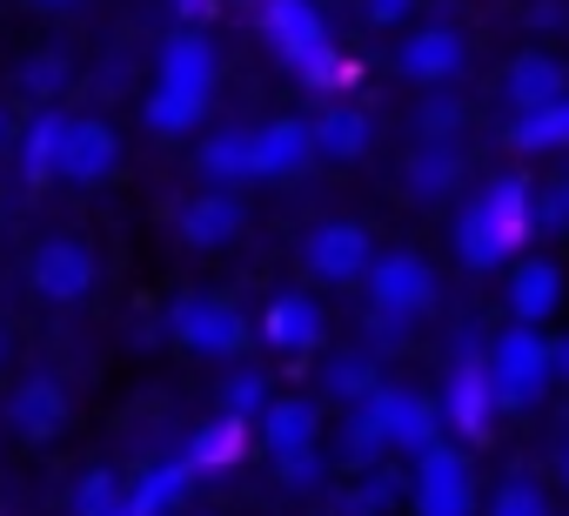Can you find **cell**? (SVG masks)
Returning <instances> with one entry per match:
<instances>
[{"instance_id": "13", "label": "cell", "mask_w": 569, "mask_h": 516, "mask_svg": "<svg viewBox=\"0 0 569 516\" xmlns=\"http://www.w3.org/2000/svg\"><path fill=\"white\" fill-rule=\"evenodd\" d=\"M316 161V141H309V121H268V128H248V181L261 175H296Z\"/></svg>"}, {"instance_id": "35", "label": "cell", "mask_w": 569, "mask_h": 516, "mask_svg": "<svg viewBox=\"0 0 569 516\" xmlns=\"http://www.w3.org/2000/svg\"><path fill=\"white\" fill-rule=\"evenodd\" d=\"M396 496H402V476L382 469V463H369V476H362V489L349 496V509H356V516H376V509H389Z\"/></svg>"}, {"instance_id": "2", "label": "cell", "mask_w": 569, "mask_h": 516, "mask_svg": "<svg viewBox=\"0 0 569 516\" xmlns=\"http://www.w3.org/2000/svg\"><path fill=\"white\" fill-rule=\"evenodd\" d=\"M522 241H529V181L522 175H496L456 215V255H462V269H496Z\"/></svg>"}, {"instance_id": "22", "label": "cell", "mask_w": 569, "mask_h": 516, "mask_svg": "<svg viewBox=\"0 0 569 516\" xmlns=\"http://www.w3.org/2000/svg\"><path fill=\"white\" fill-rule=\"evenodd\" d=\"M502 88H509L516 115H529V108H549V101H562V68H556L549 54H516Z\"/></svg>"}, {"instance_id": "12", "label": "cell", "mask_w": 569, "mask_h": 516, "mask_svg": "<svg viewBox=\"0 0 569 516\" xmlns=\"http://www.w3.org/2000/svg\"><path fill=\"white\" fill-rule=\"evenodd\" d=\"M462 61H469V41H462L456 28H416V34L396 48V68H402L409 81H422V88L456 81V75H462Z\"/></svg>"}, {"instance_id": "17", "label": "cell", "mask_w": 569, "mask_h": 516, "mask_svg": "<svg viewBox=\"0 0 569 516\" xmlns=\"http://www.w3.org/2000/svg\"><path fill=\"white\" fill-rule=\"evenodd\" d=\"M261 336H268V349H281V356L322 349V309H316V296L281 289V296L268 302V316H261Z\"/></svg>"}, {"instance_id": "9", "label": "cell", "mask_w": 569, "mask_h": 516, "mask_svg": "<svg viewBox=\"0 0 569 516\" xmlns=\"http://www.w3.org/2000/svg\"><path fill=\"white\" fill-rule=\"evenodd\" d=\"M416 516H476V483H469V463L436 443L416 456Z\"/></svg>"}, {"instance_id": "3", "label": "cell", "mask_w": 569, "mask_h": 516, "mask_svg": "<svg viewBox=\"0 0 569 516\" xmlns=\"http://www.w3.org/2000/svg\"><path fill=\"white\" fill-rule=\"evenodd\" d=\"M482 369H489L496 409H536V396H542L549 376H556V369H549V336L529 329V322H516V329H502V336L489 343Z\"/></svg>"}, {"instance_id": "28", "label": "cell", "mask_w": 569, "mask_h": 516, "mask_svg": "<svg viewBox=\"0 0 569 516\" xmlns=\"http://www.w3.org/2000/svg\"><path fill=\"white\" fill-rule=\"evenodd\" d=\"M382 449H389V436H382L376 403H369V396H362V403H349V423H342V456H349L356 469H369V463H382Z\"/></svg>"}, {"instance_id": "19", "label": "cell", "mask_w": 569, "mask_h": 516, "mask_svg": "<svg viewBox=\"0 0 569 516\" xmlns=\"http://www.w3.org/2000/svg\"><path fill=\"white\" fill-rule=\"evenodd\" d=\"M556 302H562V269H556V262H542V255L516 262V276H509V309H516V322L542 329V322L556 316Z\"/></svg>"}, {"instance_id": "41", "label": "cell", "mask_w": 569, "mask_h": 516, "mask_svg": "<svg viewBox=\"0 0 569 516\" xmlns=\"http://www.w3.org/2000/svg\"><path fill=\"white\" fill-rule=\"evenodd\" d=\"M549 369H556V376H569V343H549Z\"/></svg>"}, {"instance_id": "39", "label": "cell", "mask_w": 569, "mask_h": 516, "mask_svg": "<svg viewBox=\"0 0 569 516\" xmlns=\"http://www.w3.org/2000/svg\"><path fill=\"white\" fill-rule=\"evenodd\" d=\"M402 336H409L402 316H376V309H369V343H402Z\"/></svg>"}, {"instance_id": "5", "label": "cell", "mask_w": 569, "mask_h": 516, "mask_svg": "<svg viewBox=\"0 0 569 516\" xmlns=\"http://www.w3.org/2000/svg\"><path fill=\"white\" fill-rule=\"evenodd\" d=\"M28 282H34L41 302H88L94 282H101V262H94V248L81 235H48L28 255Z\"/></svg>"}, {"instance_id": "37", "label": "cell", "mask_w": 569, "mask_h": 516, "mask_svg": "<svg viewBox=\"0 0 569 516\" xmlns=\"http://www.w3.org/2000/svg\"><path fill=\"white\" fill-rule=\"evenodd\" d=\"M281 469V483H289V489H316L322 483V456L309 449V456H289V463H274Z\"/></svg>"}, {"instance_id": "8", "label": "cell", "mask_w": 569, "mask_h": 516, "mask_svg": "<svg viewBox=\"0 0 569 516\" xmlns=\"http://www.w3.org/2000/svg\"><path fill=\"white\" fill-rule=\"evenodd\" d=\"M442 416H449V429L469 436V443H482V436L496 429V396H489V369H482V349H476V343H462V356H456V369H449Z\"/></svg>"}, {"instance_id": "23", "label": "cell", "mask_w": 569, "mask_h": 516, "mask_svg": "<svg viewBox=\"0 0 569 516\" xmlns=\"http://www.w3.org/2000/svg\"><path fill=\"white\" fill-rule=\"evenodd\" d=\"M456 181H462L456 141H422V148L409 155V195H416V201H442Z\"/></svg>"}, {"instance_id": "21", "label": "cell", "mask_w": 569, "mask_h": 516, "mask_svg": "<svg viewBox=\"0 0 569 516\" xmlns=\"http://www.w3.org/2000/svg\"><path fill=\"white\" fill-rule=\"evenodd\" d=\"M369 115L362 108H329L322 121H309V141H316V155L322 161H362L369 155Z\"/></svg>"}, {"instance_id": "47", "label": "cell", "mask_w": 569, "mask_h": 516, "mask_svg": "<svg viewBox=\"0 0 569 516\" xmlns=\"http://www.w3.org/2000/svg\"><path fill=\"white\" fill-rule=\"evenodd\" d=\"M0 141H8V115H0Z\"/></svg>"}, {"instance_id": "45", "label": "cell", "mask_w": 569, "mask_h": 516, "mask_svg": "<svg viewBox=\"0 0 569 516\" xmlns=\"http://www.w3.org/2000/svg\"><path fill=\"white\" fill-rule=\"evenodd\" d=\"M556 195H562V208H569V181H562V188H556Z\"/></svg>"}, {"instance_id": "14", "label": "cell", "mask_w": 569, "mask_h": 516, "mask_svg": "<svg viewBox=\"0 0 569 516\" xmlns=\"http://www.w3.org/2000/svg\"><path fill=\"white\" fill-rule=\"evenodd\" d=\"M241 221H248V208H241L234 188H201V195L174 215V228H181L188 248H221V241L241 235Z\"/></svg>"}, {"instance_id": "29", "label": "cell", "mask_w": 569, "mask_h": 516, "mask_svg": "<svg viewBox=\"0 0 569 516\" xmlns=\"http://www.w3.org/2000/svg\"><path fill=\"white\" fill-rule=\"evenodd\" d=\"M201 175L208 181H248V128H221V135H208L201 141Z\"/></svg>"}, {"instance_id": "43", "label": "cell", "mask_w": 569, "mask_h": 516, "mask_svg": "<svg viewBox=\"0 0 569 516\" xmlns=\"http://www.w3.org/2000/svg\"><path fill=\"white\" fill-rule=\"evenodd\" d=\"M174 8H181V14H201V0H174Z\"/></svg>"}, {"instance_id": "26", "label": "cell", "mask_w": 569, "mask_h": 516, "mask_svg": "<svg viewBox=\"0 0 569 516\" xmlns=\"http://www.w3.org/2000/svg\"><path fill=\"white\" fill-rule=\"evenodd\" d=\"M141 115H148V128H154V135H194V128L208 121V95H181V88H154Z\"/></svg>"}, {"instance_id": "27", "label": "cell", "mask_w": 569, "mask_h": 516, "mask_svg": "<svg viewBox=\"0 0 569 516\" xmlns=\"http://www.w3.org/2000/svg\"><path fill=\"white\" fill-rule=\"evenodd\" d=\"M61 108H41L34 121H28V135H21V175L28 181H54V148H61Z\"/></svg>"}, {"instance_id": "11", "label": "cell", "mask_w": 569, "mask_h": 516, "mask_svg": "<svg viewBox=\"0 0 569 516\" xmlns=\"http://www.w3.org/2000/svg\"><path fill=\"white\" fill-rule=\"evenodd\" d=\"M369 403H376V416H382V436H389V449H409V456L436 449V423H442V409H436L429 396H416V389H396V383H376V389H369Z\"/></svg>"}, {"instance_id": "38", "label": "cell", "mask_w": 569, "mask_h": 516, "mask_svg": "<svg viewBox=\"0 0 569 516\" xmlns=\"http://www.w3.org/2000/svg\"><path fill=\"white\" fill-rule=\"evenodd\" d=\"M362 14H369L376 28H402V21L416 14V0H362Z\"/></svg>"}, {"instance_id": "46", "label": "cell", "mask_w": 569, "mask_h": 516, "mask_svg": "<svg viewBox=\"0 0 569 516\" xmlns=\"http://www.w3.org/2000/svg\"><path fill=\"white\" fill-rule=\"evenodd\" d=\"M0 363H8V336H0Z\"/></svg>"}, {"instance_id": "36", "label": "cell", "mask_w": 569, "mask_h": 516, "mask_svg": "<svg viewBox=\"0 0 569 516\" xmlns=\"http://www.w3.org/2000/svg\"><path fill=\"white\" fill-rule=\"evenodd\" d=\"M416 128H422V141H449V135L462 128V101H449V95H436V101H422V115H416Z\"/></svg>"}, {"instance_id": "32", "label": "cell", "mask_w": 569, "mask_h": 516, "mask_svg": "<svg viewBox=\"0 0 569 516\" xmlns=\"http://www.w3.org/2000/svg\"><path fill=\"white\" fill-rule=\"evenodd\" d=\"M68 75H74V68H68L61 48H41V54H28V61L14 68V81H21L28 95H41V101H54V95L68 88Z\"/></svg>"}, {"instance_id": "34", "label": "cell", "mask_w": 569, "mask_h": 516, "mask_svg": "<svg viewBox=\"0 0 569 516\" xmlns=\"http://www.w3.org/2000/svg\"><path fill=\"white\" fill-rule=\"evenodd\" d=\"M489 516H549V496L536 476H502L489 496Z\"/></svg>"}, {"instance_id": "33", "label": "cell", "mask_w": 569, "mask_h": 516, "mask_svg": "<svg viewBox=\"0 0 569 516\" xmlns=\"http://www.w3.org/2000/svg\"><path fill=\"white\" fill-rule=\"evenodd\" d=\"M121 489H128V483H121L114 469H88L68 503H74V516H121Z\"/></svg>"}, {"instance_id": "44", "label": "cell", "mask_w": 569, "mask_h": 516, "mask_svg": "<svg viewBox=\"0 0 569 516\" xmlns=\"http://www.w3.org/2000/svg\"><path fill=\"white\" fill-rule=\"evenodd\" d=\"M562 483H569V449H562Z\"/></svg>"}, {"instance_id": "6", "label": "cell", "mask_w": 569, "mask_h": 516, "mask_svg": "<svg viewBox=\"0 0 569 516\" xmlns=\"http://www.w3.org/2000/svg\"><path fill=\"white\" fill-rule=\"evenodd\" d=\"M168 336H174L181 349H194V356H241L248 322H241V309L221 302V296H181V302L168 309Z\"/></svg>"}, {"instance_id": "42", "label": "cell", "mask_w": 569, "mask_h": 516, "mask_svg": "<svg viewBox=\"0 0 569 516\" xmlns=\"http://www.w3.org/2000/svg\"><path fill=\"white\" fill-rule=\"evenodd\" d=\"M28 8H41V14H61V8H74V0H28Z\"/></svg>"}, {"instance_id": "18", "label": "cell", "mask_w": 569, "mask_h": 516, "mask_svg": "<svg viewBox=\"0 0 569 516\" xmlns=\"http://www.w3.org/2000/svg\"><path fill=\"white\" fill-rule=\"evenodd\" d=\"M316 436H322V416H316V403H302V396H281V403H268V409H261V443H268V456H274V463L309 456V449H316Z\"/></svg>"}, {"instance_id": "4", "label": "cell", "mask_w": 569, "mask_h": 516, "mask_svg": "<svg viewBox=\"0 0 569 516\" xmlns=\"http://www.w3.org/2000/svg\"><path fill=\"white\" fill-rule=\"evenodd\" d=\"M362 282H369V309H376V316H402V322H416V316L436 309V269L422 262V255H409V248L376 255Z\"/></svg>"}, {"instance_id": "24", "label": "cell", "mask_w": 569, "mask_h": 516, "mask_svg": "<svg viewBox=\"0 0 569 516\" xmlns=\"http://www.w3.org/2000/svg\"><path fill=\"white\" fill-rule=\"evenodd\" d=\"M241 449H248V423H234V416H214V423H201L194 436H188V469L201 476V469H228V463H241Z\"/></svg>"}, {"instance_id": "15", "label": "cell", "mask_w": 569, "mask_h": 516, "mask_svg": "<svg viewBox=\"0 0 569 516\" xmlns=\"http://www.w3.org/2000/svg\"><path fill=\"white\" fill-rule=\"evenodd\" d=\"M8 423H14V436H28V443H54V436L68 429V389H61L54 376H28V383L8 396Z\"/></svg>"}, {"instance_id": "31", "label": "cell", "mask_w": 569, "mask_h": 516, "mask_svg": "<svg viewBox=\"0 0 569 516\" xmlns=\"http://www.w3.org/2000/svg\"><path fill=\"white\" fill-rule=\"evenodd\" d=\"M268 403H274V396H268V376H261V369H234V376L221 383V416H234V423H254Z\"/></svg>"}, {"instance_id": "7", "label": "cell", "mask_w": 569, "mask_h": 516, "mask_svg": "<svg viewBox=\"0 0 569 516\" xmlns=\"http://www.w3.org/2000/svg\"><path fill=\"white\" fill-rule=\"evenodd\" d=\"M121 168V135L101 115H68L61 121V148H54V181H108Z\"/></svg>"}, {"instance_id": "40", "label": "cell", "mask_w": 569, "mask_h": 516, "mask_svg": "<svg viewBox=\"0 0 569 516\" xmlns=\"http://www.w3.org/2000/svg\"><path fill=\"white\" fill-rule=\"evenodd\" d=\"M562 21V8H556V0H536V14H529V28H556Z\"/></svg>"}, {"instance_id": "30", "label": "cell", "mask_w": 569, "mask_h": 516, "mask_svg": "<svg viewBox=\"0 0 569 516\" xmlns=\"http://www.w3.org/2000/svg\"><path fill=\"white\" fill-rule=\"evenodd\" d=\"M322 383H329L336 403H362V396L376 389V349H349V356H336V363L322 369Z\"/></svg>"}, {"instance_id": "1", "label": "cell", "mask_w": 569, "mask_h": 516, "mask_svg": "<svg viewBox=\"0 0 569 516\" xmlns=\"http://www.w3.org/2000/svg\"><path fill=\"white\" fill-rule=\"evenodd\" d=\"M254 28H261V41L289 61V75L302 81V88H316V95H329V88H349L356 81V68L336 54V41H329V28H322V8L316 0H261L254 8Z\"/></svg>"}, {"instance_id": "25", "label": "cell", "mask_w": 569, "mask_h": 516, "mask_svg": "<svg viewBox=\"0 0 569 516\" xmlns=\"http://www.w3.org/2000/svg\"><path fill=\"white\" fill-rule=\"evenodd\" d=\"M516 155H549V148H569V95L549 101V108H529L516 115Z\"/></svg>"}, {"instance_id": "20", "label": "cell", "mask_w": 569, "mask_h": 516, "mask_svg": "<svg viewBox=\"0 0 569 516\" xmlns=\"http://www.w3.org/2000/svg\"><path fill=\"white\" fill-rule=\"evenodd\" d=\"M188 483H194L188 463H154L134 476V489H121V516H168L188 496Z\"/></svg>"}, {"instance_id": "10", "label": "cell", "mask_w": 569, "mask_h": 516, "mask_svg": "<svg viewBox=\"0 0 569 516\" xmlns=\"http://www.w3.org/2000/svg\"><path fill=\"white\" fill-rule=\"evenodd\" d=\"M302 262H309L322 282H362L369 262H376V241H369L362 221H322V228H309V241H302Z\"/></svg>"}, {"instance_id": "16", "label": "cell", "mask_w": 569, "mask_h": 516, "mask_svg": "<svg viewBox=\"0 0 569 516\" xmlns=\"http://www.w3.org/2000/svg\"><path fill=\"white\" fill-rule=\"evenodd\" d=\"M154 88H181V95H214V41L201 28H181L161 41V75Z\"/></svg>"}]
</instances>
